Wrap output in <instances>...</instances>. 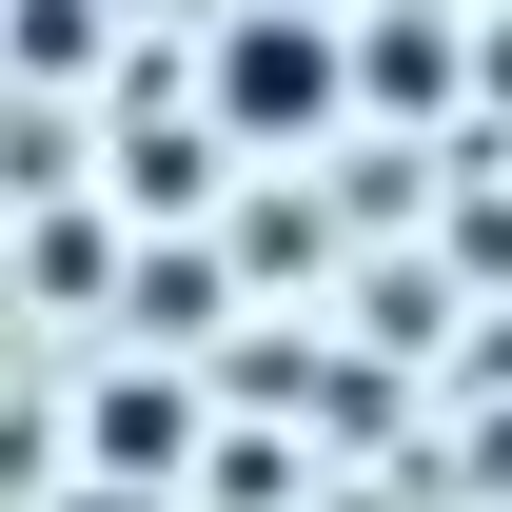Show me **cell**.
<instances>
[{"label":"cell","instance_id":"6da1fadb","mask_svg":"<svg viewBox=\"0 0 512 512\" xmlns=\"http://www.w3.org/2000/svg\"><path fill=\"white\" fill-rule=\"evenodd\" d=\"M217 119H237V138H316V119H335V40L296 20V0H237V40H217Z\"/></svg>","mask_w":512,"mask_h":512}]
</instances>
